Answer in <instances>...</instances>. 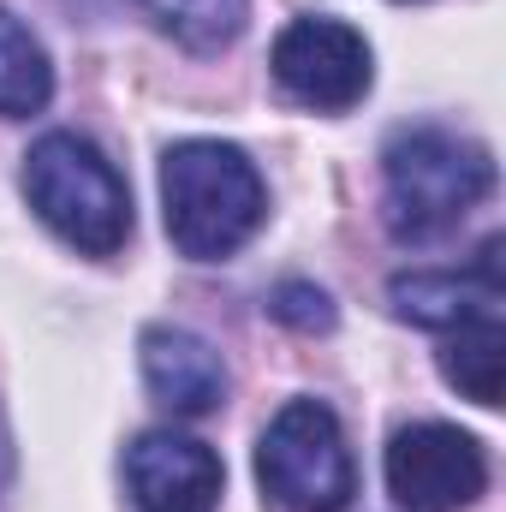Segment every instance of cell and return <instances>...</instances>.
Returning <instances> with one entry per match:
<instances>
[{"label":"cell","instance_id":"obj_12","mask_svg":"<svg viewBox=\"0 0 506 512\" xmlns=\"http://www.w3.org/2000/svg\"><path fill=\"white\" fill-rule=\"evenodd\" d=\"M137 6H143V18L161 36H173L191 54L233 48L239 30H245V18H251V0H137Z\"/></svg>","mask_w":506,"mask_h":512},{"label":"cell","instance_id":"obj_8","mask_svg":"<svg viewBox=\"0 0 506 512\" xmlns=\"http://www.w3.org/2000/svg\"><path fill=\"white\" fill-rule=\"evenodd\" d=\"M501 239H489L471 268H417V274H393L387 280V304L399 322L411 328H465L483 316H501Z\"/></svg>","mask_w":506,"mask_h":512},{"label":"cell","instance_id":"obj_3","mask_svg":"<svg viewBox=\"0 0 506 512\" xmlns=\"http://www.w3.org/2000/svg\"><path fill=\"white\" fill-rule=\"evenodd\" d=\"M24 197L36 221L84 256H114L131 239V191L120 167L78 131H48L24 155Z\"/></svg>","mask_w":506,"mask_h":512},{"label":"cell","instance_id":"obj_9","mask_svg":"<svg viewBox=\"0 0 506 512\" xmlns=\"http://www.w3.org/2000/svg\"><path fill=\"white\" fill-rule=\"evenodd\" d=\"M137 364H143V387L155 393V405H167L173 417H209L227 405V358L191 328H173V322L143 328Z\"/></svg>","mask_w":506,"mask_h":512},{"label":"cell","instance_id":"obj_4","mask_svg":"<svg viewBox=\"0 0 506 512\" xmlns=\"http://www.w3.org/2000/svg\"><path fill=\"white\" fill-rule=\"evenodd\" d=\"M256 483L286 512H346L358 495V465L340 417L322 399H286L256 441Z\"/></svg>","mask_w":506,"mask_h":512},{"label":"cell","instance_id":"obj_13","mask_svg":"<svg viewBox=\"0 0 506 512\" xmlns=\"http://www.w3.org/2000/svg\"><path fill=\"white\" fill-rule=\"evenodd\" d=\"M268 316L298 328V334H316V328H334V298L310 280H280L274 298H268Z\"/></svg>","mask_w":506,"mask_h":512},{"label":"cell","instance_id":"obj_10","mask_svg":"<svg viewBox=\"0 0 506 512\" xmlns=\"http://www.w3.org/2000/svg\"><path fill=\"white\" fill-rule=\"evenodd\" d=\"M48 96H54L48 48L12 6H0V120H30L48 108Z\"/></svg>","mask_w":506,"mask_h":512},{"label":"cell","instance_id":"obj_11","mask_svg":"<svg viewBox=\"0 0 506 512\" xmlns=\"http://www.w3.org/2000/svg\"><path fill=\"white\" fill-rule=\"evenodd\" d=\"M441 376L459 387L471 405L495 411V405H501V382H506V328H501V316H483V322L453 328L447 346H441Z\"/></svg>","mask_w":506,"mask_h":512},{"label":"cell","instance_id":"obj_2","mask_svg":"<svg viewBox=\"0 0 506 512\" xmlns=\"http://www.w3.org/2000/svg\"><path fill=\"white\" fill-rule=\"evenodd\" d=\"M495 191V155L447 126H399L381 143V215L387 233L423 245L459 227Z\"/></svg>","mask_w":506,"mask_h":512},{"label":"cell","instance_id":"obj_5","mask_svg":"<svg viewBox=\"0 0 506 512\" xmlns=\"http://www.w3.org/2000/svg\"><path fill=\"white\" fill-rule=\"evenodd\" d=\"M274 84L310 114H346L376 84V54L346 18H292L268 48Z\"/></svg>","mask_w":506,"mask_h":512},{"label":"cell","instance_id":"obj_7","mask_svg":"<svg viewBox=\"0 0 506 512\" xmlns=\"http://www.w3.org/2000/svg\"><path fill=\"white\" fill-rule=\"evenodd\" d=\"M221 453L179 429H143L126 447V489L137 512H215L221 507Z\"/></svg>","mask_w":506,"mask_h":512},{"label":"cell","instance_id":"obj_6","mask_svg":"<svg viewBox=\"0 0 506 512\" xmlns=\"http://www.w3.org/2000/svg\"><path fill=\"white\" fill-rule=\"evenodd\" d=\"M387 495L405 512H459L489 489V453L453 423H405L387 441Z\"/></svg>","mask_w":506,"mask_h":512},{"label":"cell","instance_id":"obj_1","mask_svg":"<svg viewBox=\"0 0 506 512\" xmlns=\"http://www.w3.org/2000/svg\"><path fill=\"white\" fill-rule=\"evenodd\" d=\"M161 215L179 256L227 262L268 221V185L239 143L185 137L161 155Z\"/></svg>","mask_w":506,"mask_h":512}]
</instances>
